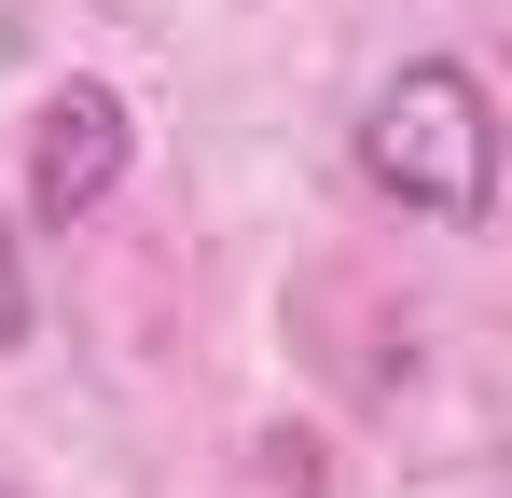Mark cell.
<instances>
[{"label":"cell","mask_w":512,"mask_h":498,"mask_svg":"<svg viewBox=\"0 0 512 498\" xmlns=\"http://www.w3.org/2000/svg\"><path fill=\"white\" fill-rule=\"evenodd\" d=\"M360 180H374L388 208L443 222V236H471V222L499 208V111H485V83L457 70V56L388 70L360 97Z\"/></svg>","instance_id":"obj_1"},{"label":"cell","mask_w":512,"mask_h":498,"mask_svg":"<svg viewBox=\"0 0 512 498\" xmlns=\"http://www.w3.org/2000/svg\"><path fill=\"white\" fill-rule=\"evenodd\" d=\"M125 153H139L125 97H111V83H56V97H42V125H28V222H56V236H70L84 208H111Z\"/></svg>","instance_id":"obj_2"},{"label":"cell","mask_w":512,"mask_h":498,"mask_svg":"<svg viewBox=\"0 0 512 498\" xmlns=\"http://www.w3.org/2000/svg\"><path fill=\"white\" fill-rule=\"evenodd\" d=\"M0 346H28V263H14V222H0Z\"/></svg>","instance_id":"obj_3"}]
</instances>
